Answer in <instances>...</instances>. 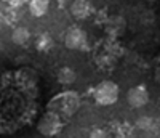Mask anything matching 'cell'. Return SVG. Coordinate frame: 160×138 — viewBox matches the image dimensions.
<instances>
[{"instance_id":"1","label":"cell","mask_w":160,"mask_h":138,"mask_svg":"<svg viewBox=\"0 0 160 138\" xmlns=\"http://www.w3.org/2000/svg\"><path fill=\"white\" fill-rule=\"evenodd\" d=\"M40 106L38 76L29 67L0 74V133H15L35 119Z\"/></svg>"},{"instance_id":"2","label":"cell","mask_w":160,"mask_h":138,"mask_svg":"<svg viewBox=\"0 0 160 138\" xmlns=\"http://www.w3.org/2000/svg\"><path fill=\"white\" fill-rule=\"evenodd\" d=\"M78 108H80V96L74 90L61 92L59 95L53 96V98L50 100V103H48V106H47L48 111H55L64 120L72 117L78 111Z\"/></svg>"},{"instance_id":"3","label":"cell","mask_w":160,"mask_h":138,"mask_svg":"<svg viewBox=\"0 0 160 138\" xmlns=\"http://www.w3.org/2000/svg\"><path fill=\"white\" fill-rule=\"evenodd\" d=\"M120 95V88L115 82L102 80L93 90V98L99 106H112L117 103Z\"/></svg>"},{"instance_id":"4","label":"cell","mask_w":160,"mask_h":138,"mask_svg":"<svg viewBox=\"0 0 160 138\" xmlns=\"http://www.w3.org/2000/svg\"><path fill=\"white\" fill-rule=\"evenodd\" d=\"M62 127H64V119L55 111H48V109L37 122V130L43 136H55L62 130Z\"/></svg>"},{"instance_id":"5","label":"cell","mask_w":160,"mask_h":138,"mask_svg":"<svg viewBox=\"0 0 160 138\" xmlns=\"http://www.w3.org/2000/svg\"><path fill=\"white\" fill-rule=\"evenodd\" d=\"M85 42H87V35L78 26H71L64 34V45L69 50L82 48L85 45Z\"/></svg>"},{"instance_id":"6","label":"cell","mask_w":160,"mask_h":138,"mask_svg":"<svg viewBox=\"0 0 160 138\" xmlns=\"http://www.w3.org/2000/svg\"><path fill=\"white\" fill-rule=\"evenodd\" d=\"M127 101L131 108H142L149 103V92L144 85L131 87L127 93Z\"/></svg>"},{"instance_id":"7","label":"cell","mask_w":160,"mask_h":138,"mask_svg":"<svg viewBox=\"0 0 160 138\" xmlns=\"http://www.w3.org/2000/svg\"><path fill=\"white\" fill-rule=\"evenodd\" d=\"M91 3L88 0H74L71 5V13L75 19H87L91 15Z\"/></svg>"},{"instance_id":"8","label":"cell","mask_w":160,"mask_h":138,"mask_svg":"<svg viewBox=\"0 0 160 138\" xmlns=\"http://www.w3.org/2000/svg\"><path fill=\"white\" fill-rule=\"evenodd\" d=\"M48 8H50V0H29V11L35 18L45 16Z\"/></svg>"},{"instance_id":"9","label":"cell","mask_w":160,"mask_h":138,"mask_svg":"<svg viewBox=\"0 0 160 138\" xmlns=\"http://www.w3.org/2000/svg\"><path fill=\"white\" fill-rule=\"evenodd\" d=\"M29 40H31V32H29L28 27H24V26L16 27V29L13 31V34H11V42L15 45L24 47V45L29 44Z\"/></svg>"},{"instance_id":"10","label":"cell","mask_w":160,"mask_h":138,"mask_svg":"<svg viewBox=\"0 0 160 138\" xmlns=\"http://www.w3.org/2000/svg\"><path fill=\"white\" fill-rule=\"evenodd\" d=\"M75 80H77V74L72 67L64 66L58 71V82L61 85H72Z\"/></svg>"},{"instance_id":"11","label":"cell","mask_w":160,"mask_h":138,"mask_svg":"<svg viewBox=\"0 0 160 138\" xmlns=\"http://www.w3.org/2000/svg\"><path fill=\"white\" fill-rule=\"evenodd\" d=\"M35 47H37V50H40V51H47V50H50V48L53 47V40H51V37H50L48 34H42V35L37 37Z\"/></svg>"},{"instance_id":"12","label":"cell","mask_w":160,"mask_h":138,"mask_svg":"<svg viewBox=\"0 0 160 138\" xmlns=\"http://www.w3.org/2000/svg\"><path fill=\"white\" fill-rule=\"evenodd\" d=\"M136 125L141 129V130H151L154 127V119L149 117V116H139L136 119Z\"/></svg>"},{"instance_id":"13","label":"cell","mask_w":160,"mask_h":138,"mask_svg":"<svg viewBox=\"0 0 160 138\" xmlns=\"http://www.w3.org/2000/svg\"><path fill=\"white\" fill-rule=\"evenodd\" d=\"M5 2L10 5V7H13V8H19V7H22L28 0H5Z\"/></svg>"},{"instance_id":"14","label":"cell","mask_w":160,"mask_h":138,"mask_svg":"<svg viewBox=\"0 0 160 138\" xmlns=\"http://www.w3.org/2000/svg\"><path fill=\"white\" fill-rule=\"evenodd\" d=\"M90 138H108V135H106V132H104V130L96 129V130H93V132H91Z\"/></svg>"},{"instance_id":"15","label":"cell","mask_w":160,"mask_h":138,"mask_svg":"<svg viewBox=\"0 0 160 138\" xmlns=\"http://www.w3.org/2000/svg\"><path fill=\"white\" fill-rule=\"evenodd\" d=\"M154 80H155V84L160 85V66L155 69V72H154Z\"/></svg>"},{"instance_id":"16","label":"cell","mask_w":160,"mask_h":138,"mask_svg":"<svg viewBox=\"0 0 160 138\" xmlns=\"http://www.w3.org/2000/svg\"><path fill=\"white\" fill-rule=\"evenodd\" d=\"M58 2H59V3H61V5H64V3H66V2H68V0H58Z\"/></svg>"},{"instance_id":"17","label":"cell","mask_w":160,"mask_h":138,"mask_svg":"<svg viewBox=\"0 0 160 138\" xmlns=\"http://www.w3.org/2000/svg\"><path fill=\"white\" fill-rule=\"evenodd\" d=\"M148 2H149V3H154V2H157V0H148Z\"/></svg>"},{"instance_id":"18","label":"cell","mask_w":160,"mask_h":138,"mask_svg":"<svg viewBox=\"0 0 160 138\" xmlns=\"http://www.w3.org/2000/svg\"><path fill=\"white\" fill-rule=\"evenodd\" d=\"M0 26H2V15H0Z\"/></svg>"}]
</instances>
